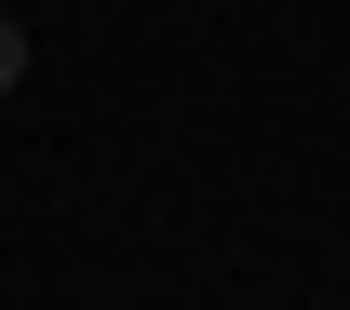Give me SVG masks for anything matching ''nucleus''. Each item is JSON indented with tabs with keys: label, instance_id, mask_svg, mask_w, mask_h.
Instances as JSON below:
<instances>
[{
	"label": "nucleus",
	"instance_id": "nucleus-1",
	"mask_svg": "<svg viewBox=\"0 0 350 310\" xmlns=\"http://www.w3.org/2000/svg\"><path fill=\"white\" fill-rule=\"evenodd\" d=\"M27 81V27H14V14H0V94Z\"/></svg>",
	"mask_w": 350,
	"mask_h": 310
}]
</instances>
